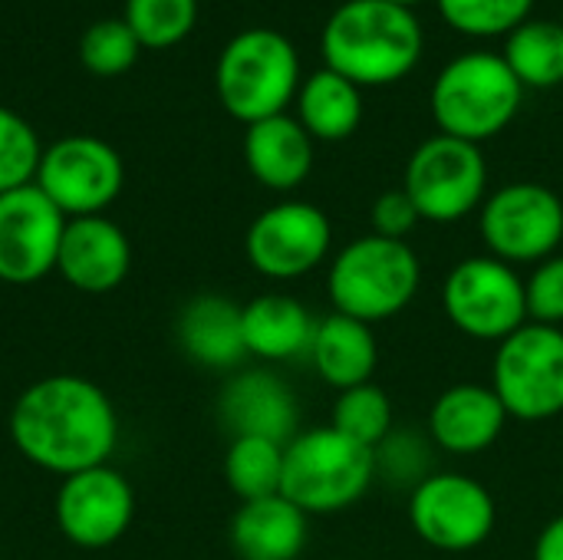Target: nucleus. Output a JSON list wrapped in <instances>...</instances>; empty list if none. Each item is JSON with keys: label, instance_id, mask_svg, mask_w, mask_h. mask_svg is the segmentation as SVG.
I'll return each instance as SVG.
<instances>
[{"label": "nucleus", "instance_id": "1", "mask_svg": "<svg viewBox=\"0 0 563 560\" xmlns=\"http://www.w3.org/2000/svg\"><path fill=\"white\" fill-rule=\"evenodd\" d=\"M10 439L36 469L69 479L109 462L119 419L96 383L56 373L20 393L10 413Z\"/></svg>", "mask_w": 563, "mask_h": 560}, {"label": "nucleus", "instance_id": "2", "mask_svg": "<svg viewBox=\"0 0 563 560\" xmlns=\"http://www.w3.org/2000/svg\"><path fill=\"white\" fill-rule=\"evenodd\" d=\"M327 69L356 86H389L409 76L422 56V26L409 7L386 0H346L323 26Z\"/></svg>", "mask_w": 563, "mask_h": 560}, {"label": "nucleus", "instance_id": "3", "mask_svg": "<svg viewBox=\"0 0 563 560\" xmlns=\"http://www.w3.org/2000/svg\"><path fill=\"white\" fill-rule=\"evenodd\" d=\"M525 99V86L501 53H462L432 83V119L442 135L482 145L505 132Z\"/></svg>", "mask_w": 563, "mask_h": 560}, {"label": "nucleus", "instance_id": "4", "mask_svg": "<svg viewBox=\"0 0 563 560\" xmlns=\"http://www.w3.org/2000/svg\"><path fill=\"white\" fill-rule=\"evenodd\" d=\"M422 284L419 254L406 241L363 234L350 241L330 264L327 290L336 314L363 323H383L402 314Z\"/></svg>", "mask_w": 563, "mask_h": 560}, {"label": "nucleus", "instance_id": "5", "mask_svg": "<svg viewBox=\"0 0 563 560\" xmlns=\"http://www.w3.org/2000/svg\"><path fill=\"white\" fill-rule=\"evenodd\" d=\"M376 482L373 449L346 439L333 426L297 432L284 446L280 495L303 515H336L356 505Z\"/></svg>", "mask_w": 563, "mask_h": 560}, {"label": "nucleus", "instance_id": "6", "mask_svg": "<svg viewBox=\"0 0 563 560\" xmlns=\"http://www.w3.org/2000/svg\"><path fill=\"white\" fill-rule=\"evenodd\" d=\"M214 89L228 116L244 125L280 116L300 89V56L277 30H244L221 50Z\"/></svg>", "mask_w": 563, "mask_h": 560}, {"label": "nucleus", "instance_id": "7", "mask_svg": "<svg viewBox=\"0 0 563 560\" xmlns=\"http://www.w3.org/2000/svg\"><path fill=\"white\" fill-rule=\"evenodd\" d=\"M492 389L511 419L541 422L563 413V327L525 323L498 343Z\"/></svg>", "mask_w": 563, "mask_h": 560}, {"label": "nucleus", "instance_id": "8", "mask_svg": "<svg viewBox=\"0 0 563 560\" xmlns=\"http://www.w3.org/2000/svg\"><path fill=\"white\" fill-rule=\"evenodd\" d=\"M442 307L452 327L472 340L501 343L528 323L521 274L492 254L465 257L449 271L442 284Z\"/></svg>", "mask_w": 563, "mask_h": 560}, {"label": "nucleus", "instance_id": "9", "mask_svg": "<svg viewBox=\"0 0 563 560\" xmlns=\"http://www.w3.org/2000/svg\"><path fill=\"white\" fill-rule=\"evenodd\" d=\"M402 188L422 221L452 224L485 205L488 162L478 145L439 132L409 155Z\"/></svg>", "mask_w": 563, "mask_h": 560}, {"label": "nucleus", "instance_id": "10", "mask_svg": "<svg viewBox=\"0 0 563 560\" xmlns=\"http://www.w3.org/2000/svg\"><path fill=\"white\" fill-rule=\"evenodd\" d=\"M482 241L505 264H541L563 241L561 195L538 182H511L485 198L478 215Z\"/></svg>", "mask_w": 563, "mask_h": 560}, {"label": "nucleus", "instance_id": "11", "mask_svg": "<svg viewBox=\"0 0 563 560\" xmlns=\"http://www.w3.org/2000/svg\"><path fill=\"white\" fill-rule=\"evenodd\" d=\"M33 182L66 218H89L102 215L119 198L125 165L109 142L66 135L43 149Z\"/></svg>", "mask_w": 563, "mask_h": 560}, {"label": "nucleus", "instance_id": "12", "mask_svg": "<svg viewBox=\"0 0 563 560\" xmlns=\"http://www.w3.org/2000/svg\"><path fill=\"white\" fill-rule=\"evenodd\" d=\"M495 518L492 492L462 472H435L409 492L412 531L435 551L459 554L485 545L495 531Z\"/></svg>", "mask_w": 563, "mask_h": 560}, {"label": "nucleus", "instance_id": "13", "mask_svg": "<svg viewBox=\"0 0 563 560\" xmlns=\"http://www.w3.org/2000/svg\"><path fill=\"white\" fill-rule=\"evenodd\" d=\"M330 244V218L310 201H280L264 208L244 238L251 267L271 281L307 277L327 261Z\"/></svg>", "mask_w": 563, "mask_h": 560}, {"label": "nucleus", "instance_id": "14", "mask_svg": "<svg viewBox=\"0 0 563 560\" xmlns=\"http://www.w3.org/2000/svg\"><path fill=\"white\" fill-rule=\"evenodd\" d=\"M66 221L36 182L0 195V281L36 284L56 271Z\"/></svg>", "mask_w": 563, "mask_h": 560}, {"label": "nucleus", "instance_id": "15", "mask_svg": "<svg viewBox=\"0 0 563 560\" xmlns=\"http://www.w3.org/2000/svg\"><path fill=\"white\" fill-rule=\"evenodd\" d=\"M135 515V495L129 479L109 465H96L63 479L56 492V525L66 541L79 548L115 545Z\"/></svg>", "mask_w": 563, "mask_h": 560}, {"label": "nucleus", "instance_id": "16", "mask_svg": "<svg viewBox=\"0 0 563 560\" xmlns=\"http://www.w3.org/2000/svg\"><path fill=\"white\" fill-rule=\"evenodd\" d=\"M129 267L132 248L115 221L102 215L66 221L56 257V271L63 274L66 284H73L82 294H109L125 281Z\"/></svg>", "mask_w": 563, "mask_h": 560}, {"label": "nucleus", "instance_id": "17", "mask_svg": "<svg viewBox=\"0 0 563 560\" xmlns=\"http://www.w3.org/2000/svg\"><path fill=\"white\" fill-rule=\"evenodd\" d=\"M221 419L238 436H257L287 446L297 436L300 409L294 389L271 370H244L221 393Z\"/></svg>", "mask_w": 563, "mask_h": 560}, {"label": "nucleus", "instance_id": "18", "mask_svg": "<svg viewBox=\"0 0 563 560\" xmlns=\"http://www.w3.org/2000/svg\"><path fill=\"white\" fill-rule=\"evenodd\" d=\"M508 409L492 386H449L429 413V439L449 455H478L498 442L508 426Z\"/></svg>", "mask_w": 563, "mask_h": 560}, {"label": "nucleus", "instance_id": "19", "mask_svg": "<svg viewBox=\"0 0 563 560\" xmlns=\"http://www.w3.org/2000/svg\"><path fill=\"white\" fill-rule=\"evenodd\" d=\"M247 172L271 191H294L313 168V139L287 112L247 125L244 135Z\"/></svg>", "mask_w": 563, "mask_h": 560}, {"label": "nucleus", "instance_id": "20", "mask_svg": "<svg viewBox=\"0 0 563 560\" xmlns=\"http://www.w3.org/2000/svg\"><path fill=\"white\" fill-rule=\"evenodd\" d=\"M181 350L208 370H234L244 356L241 307L221 294H198L178 314Z\"/></svg>", "mask_w": 563, "mask_h": 560}, {"label": "nucleus", "instance_id": "21", "mask_svg": "<svg viewBox=\"0 0 563 560\" xmlns=\"http://www.w3.org/2000/svg\"><path fill=\"white\" fill-rule=\"evenodd\" d=\"M307 356L313 360V370L320 373V380L343 393V389L373 383L379 347H376V333L369 323L333 310L317 320Z\"/></svg>", "mask_w": 563, "mask_h": 560}, {"label": "nucleus", "instance_id": "22", "mask_svg": "<svg viewBox=\"0 0 563 560\" xmlns=\"http://www.w3.org/2000/svg\"><path fill=\"white\" fill-rule=\"evenodd\" d=\"M231 545L241 560H297L307 548V515L284 495L244 502L231 518Z\"/></svg>", "mask_w": 563, "mask_h": 560}, {"label": "nucleus", "instance_id": "23", "mask_svg": "<svg viewBox=\"0 0 563 560\" xmlns=\"http://www.w3.org/2000/svg\"><path fill=\"white\" fill-rule=\"evenodd\" d=\"M244 317V347L247 356L284 363L310 353L317 320L313 314L290 294H261L247 307H241Z\"/></svg>", "mask_w": 563, "mask_h": 560}, {"label": "nucleus", "instance_id": "24", "mask_svg": "<svg viewBox=\"0 0 563 560\" xmlns=\"http://www.w3.org/2000/svg\"><path fill=\"white\" fill-rule=\"evenodd\" d=\"M297 122L320 142H343L363 122L360 86L333 69H317L297 89Z\"/></svg>", "mask_w": 563, "mask_h": 560}, {"label": "nucleus", "instance_id": "25", "mask_svg": "<svg viewBox=\"0 0 563 560\" xmlns=\"http://www.w3.org/2000/svg\"><path fill=\"white\" fill-rule=\"evenodd\" d=\"M501 59L521 86L551 89L563 83V23L525 20L505 36Z\"/></svg>", "mask_w": 563, "mask_h": 560}, {"label": "nucleus", "instance_id": "26", "mask_svg": "<svg viewBox=\"0 0 563 560\" xmlns=\"http://www.w3.org/2000/svg\"><path fill=\"white\" fill-rule=\"evenodd\" d=\"M228 488L241 502H257L280 495L284 482V446L257 436H238L224 455Z\"/></svg>", "mask_w": 563, "mask_h": 560}, {"label": "nucleus", "instance_id": "27", "mask_svg": "<svg viewBox=\"0 0 563 560\" xmlns=\"http://www.w3.org/2000/svg\"><path fill=\"white\" fill-rule=\"evenodd\" d=\"M122 20L142 50H172L198 23V0H125Z\"/></svg>", "mask_w": 563, "mask_h": 560}, {"label": "nucleus", "instance_id": "28", "mask_svg": "<svg viewBox=\"0 0 563 560\" xmlns=\"http://www.w3.org/2000/svg\"><path fill=\"white\" fill-rule=\"evenodd\" d=\"M336 432H343L346 439L376 449L389 432H393V403L386 396V389L363 383L353 389H343L333 403V422Z\"/></svg>", "mask_w": 563, "mask_h": 560}, {"label": "nucleus", "instance_id": "29", "mask_svg": "<svg viewBox=\"0 0 563 560\" xmlns=\"http://www.w3.org/2000/svg\"><path fill=\"white\" fill-rule=\"evenodd\" d=\"M432 439L416 429H393L376 449V479L389 488H419L429 475H435V452Z\"/></svg>", "mask_w": 563, "mask_h": 560}, {"label": "nucleus", "instance_id": "30", "mask_svg": "<svg viewBox=\"0 0 563 560\" xmlns=\"http://www.w3.org/2000/svg\"><path fill=\"white\" fill-rule=\"evenodd\" d=\"M442 20L465 36H508L531 20L534 0H435Z\"/></svg>", "mask_w": 563, "mask_h": 560}, {"label": "nucleus", "instance_id": "31", "mask_svg": "<svg viewBox=\"0 0 563 560\" xmlns=\"http://www.w3.org/2000/svg\"><path fill=\"white\" fill-rule=\"evenodd\" d=\"M142 43L122 17L96 20L79 40V59L92 76H122L135 66Z\"/></svg>", "mask_w": 563, "mask_h": 560}, {"label": "nucleus", "instance_id": "32", "mask_svg": "<svg viewBox=\"0 0 563 560\" xmlns=\"http://www.w3.org/2000/svg\"><path fill=\"white\" fill-rule=\"evenodd\" d=\"M40 155L43 145L33 125L20 112L0 106V195L30 185L36 178Z\"/></svg>", "mask_w": 563, "mask_h": 560}, {"label": "nucleus", "instance_id": "33", "mask_svg": "<svg viewBox=\"0 0 563 560\" xmlns=\"http://www.w3.org/2000/svg\"><path fill=\"white\" fill-rule=\"evenodd\" d=\"M528 297V320L563 327V254H551L548 261L534 264L531 277L525 281Z\"/></svg>", "mask_w": 563, "mask_h": 560}, {"label": "nucleus", "instance_id": "34", "mask_svg": "<svg viewBox=\"0 0 563 560\" xmlns=\"http://www.w3.org/2000/svg\"><path fill=\"white\" fill-rule=\"evenodd\" d=\"M419 221H422L419 218V208L412 205V198L406 195V188L383 191L373 201V208H369V224H373V234H379V238L406 241V234H412Z\"/></svg>", "mask_w": 563, "mask_h": 560}, {"label": "nucleus", "instance_id": "35", "mask_svg": "<svg viewBox=\"0 0 563 560\" xmlns=\"http://www.w3.org/2000/svg\"><path fill=\"white\" fill-rule=\"evenodd\" d=\"M534 560H563V515H558L534 545Z\"/></svg>", "mask_w": 563, "mask_h": 560}, {"label": "nucleus", "instance_id": "36", "mask_svg": "<svg viewBox=\"0 0 563 560\" xmlns=\"http://www.w3.org/2000/svg\"><path fill=\"white\" fill-rule=\"evenodd\" d=\"M386 3H396V7H409V10H412V7L422 3V0H386Z\"/></svg>", "mask_w": 563, "mask_h": 560}]
</instances>
